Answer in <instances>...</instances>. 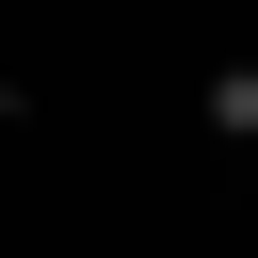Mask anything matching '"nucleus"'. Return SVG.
Masks as SVG:
<instances>
[{
    "label": "nucleus",
    "instance_id": "1",
    "mask_svg": "<svg viewBox=\"0 0 258 258\" xmlns=\"http://www.w3.org/2000/svg\"><path fill=\"white\" fill-rule=\"evenodd\" d=\"M210 129H258V64H226V81H210Z\"/></svg>",
    "mask_w": 258,
    "mask_h": 258
}]
</instances>
